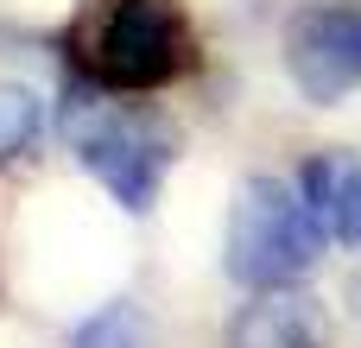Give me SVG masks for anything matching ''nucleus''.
I'll return each mask as SVG.
<instances>
[{"instance_id": "39448f33", "label": "nucleus", "mask_w": 361, "mask_h": 348, "mask_svg": "<svg viewBox=\"0 0 361 348\" xmlns=\"http://www.w3.org/2000/svg\"><path fill=\"white\" fill-rule=\"evenodd\" d=\"M228 348H330V317L305 285H267L228 317Z\"/></svg>"}, {"instance_id": "f257e3e1", "label": "nucleus", "mask_w": 361, "mask_h": 348, "mask_svg": "<svg viewBox=\"0 0 361 348\" xmlns=\"http://www.w3.org/2000/svg\"><path fill=\"white\" fill-rule=\"evenodd\" d=\"M63 139H70L76 165H89L95 184L133 216L152 209V197H159V184L171 171V152H178L165 120H152L133 101H114V89H102V82H76L70 89Z\"/></svg>"}, {"instance_id": "423d86ee", "label": "nucleus", "mask_w": 361, "mask_h": 348, "mask_svg": "<svg viewBox=\"0 0 361 348\" xmlns=\"http://www.w3.org/2000/svg\"><path fill=\"white\" fill-rule=\"evenodd\" d=\"M298 197L317 216L324 241L361 247V152H311L298 171Z\"/></svg>"}, {"instance_id": "f03ea898", "label": "nucleus", "mask_w": 361, "mask_h": 348, "mask_svg": "<svg viewBox=\"0 0 361 348\" xmlns=\"http://www.w3.org/2000/svg\"><path fill=\"white\" fill-rule=\"evenodd\" d=\"M324 228L305 209V197L286 178H247L235 190L228 209V235H222V266L228 279L267 292V285H298L317 266Z\"/></svg>"}, {"instance_id": "7ed1b4c3", "label": "nucleus", "mask_w": 361, "mask_h": 348, "mask_svg": "<svg viewBox=\"0 0 361 348\" xmlns=\"http://www.w3.org/2000/svg\"><path fill=\"white\" fill-rule=\"evenodd\" d=\"M76 57L89 82L114 95H140V89H165L190 63V32L171 0H108L95 25L82 32Z\"/></svg>"}, {"instance_id": "20e7f679", "label": "nucleus", "mask_w": 361, "mask_h": 348, "mask_svg": "<svg viewBox=\"0 0 361 348\" xmlns=\"http://www.w3.org/2000/svg\"><path fill=\"white\" fill-rule=\"evenodd\" d=\"M286 70L311 108H330L349 89H361V6L349 0L305 6L286 25Z\"/></svg>"}, {"instance_id": "9d476101", "label": "nucleus", "mask_w": 361, "mask_h": 348, "mask_svg": "<svg viewBox=\"0 0 361 348\" xmlns=\"http://www.w3.org/2000/svg\"><path fill=\"white\" fill-rule=\"evenodd\" d=\"M349 6H355V0H349Z\"/></svg>"}, {"instance_id": "1a4fd4ad", "label": "nucleus", "mask_w": 361, "mask_h": 348, "mask_svg": "<svg viewBox=\"0 0 361 348\" xmlns=\"http://www.w3.org/2000/svg\"><path fill=\"white\" fill-rule=\"evenodd\" d=\"M349 304H355V317H361V279H349Z\"/></svg>"}, {"instance_id": "0eeeda50", "label": "nucleus", "mask_w": 361, "mask_h": 348, "mask_svg": "<svg viewBox=\"0 0 361 348\" xmlns=\"http://www.w3.org/2000/svg\"><path fill=\"white\" fill-rule=\"evenodd\" d=\"M70 348H152V323H146V311L140 304H102L89 323H76V336Z\"/></svg>"}, {"instance_id": "6e6552de", "label": "nucleus", "mask_w": 361, "mask_h": 348, "mask_svg": "<svg viewBox=\"0 0 361 348\" xmlns=\"http://www.w3.org/2000/svg\"><path fill=\"white\" fill-rule=\"evenodd\" d=\"M38 95L25 89V82H0V165L6 159H19V152H32V139H38Z\"/></svg>"}]
</instances>
